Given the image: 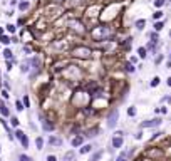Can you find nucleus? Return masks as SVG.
Listing matches in <instances>:
<instances>
[{"label":"nucleus","instance_id":"obj_1","mask_svg":"<svg viewBox=\"0 0 171 161\" xmlns=\"http://www.w3.org/2000/svg\"><path fill=\"white\" fill-rule=\"evenodd\" d=\"M119 122V109L117 107H113L109 112H107V118H106V124L109 129H114Z\"/></svg>","mask_w":171,"mask_h":161},{"label":"nucleus","instance_id":"obj_2","mask_svg":"<svg viewBox=\"0 0 171 161\" xmlns=\"http://www.w3.org/2000/svg\"><path fill=\"white\" fill-rule=\"evenodd\" d=\"M111 34H113L111 27H97V29H94L92 35H94L96 40H107L111 37Z\"/></svg>","mask_w":171,"mask_h":161},{"label":"nucleus","instance_id":"obj_3","mask_svg":"<svg viewBox=\"0 0 171 161\" xmlns=\"http://www.w3.org/2000/svg\"><path fill=\"white\" fill-rule=\"evenodd\" d=\"M91 54L92 50L89 49V47H76V49H72V55L74 57H79V59H91Z\"/></svg>","mask_w":171,"mask_h":161},{"label":"nucleus","instance_id":"obj_4","mask_svg":"<svg viewBox=\"0 0 171 161\" xmlns=\"http://www.w3.org/2000/svg\"><path fill=\"white\" fill-rule=\"evenodd\" d=\"M39 119H40V126H42V129H44L45 132H52V131H55V124L51 121L49 118H45L42 112L39 114Z\"/></svg>","mask_w":171,"mask_h":161},{"label":"nucleus","instance_id":"obj_5","mask_svg":"<svg viewBox=\"0 0 171 161\" xmlns=\"http://www.w3.org/2000/svg\"><path fill=\"white\" fill-rule=\"evenodd\" d=\"M161 122H163V119L158 116V118H153V119H146V121H143L141 124V129H146V128H159Z\"/></svg>","mask_w":171,"mask_h":161},{"label":"nucleus","instance_id":"obj_6","mask_svg":"<svg viewBox=\"0 0 171 161\" xmlns=\"http://www.w3.org/2000/svg\"><path fill=\"white\" fill-rule=\"evenodd\" d=\"M144 154L148 158H151V159H161L164 156V151L161 148H151V149H146Z\"/></svg>","mask_w":171,"mask_h":161},{"label":"nucleus","instance_id":"obj_7","mask_svg":"<svg viewBox=\"0 0 171 161\" xmlns=\"http://www.w3.org/2000/svg\"><path fill=\"white\" fill-rule=\"evenodd\" d=\"M47 143L51 144L52 148H61L62 144H64V139H62L61 136H55V134H51V136H49V139H47Z\"/></svg>","mask_w":171,"mask_h":161},{"label":"nucleus","instance_id":"obj_8","mask_svg":"<svg viewBox=\"0 0 171 161\" xmlns=\"http://www.w3.org/2000/svg\"><path fill=\"white\" fill-rule=\"evenodd\" d=\"M0 116H2V118H10V109H8V106L7 104H5V101L2 99V97H0Z\"/></svg>","mask_w":171,"mask_h":161},{"label":"nucleus","instance_id":"obj_9","mask_svg":"<svg viewBox=\"0 0 171 161\" xmlns=\"http://www.w3.org/2000/svg\"><path fill=\"white\" fill-rule=\"evenodd\" d=\"M124 146V138L121 136H113L111 138V148L113 149H119V148Z\"/></svg>","mask_w":171,"mask_h":161},{"label":"nucleus","instance_id":"obj_10","mask_svg":"<svg viewBox=\"0 0 171 161\" xmlns=\"http://www.w3.org/2000/svg\"><path fill=\"white\" fill-rule=\"evenodd\" d=\"M84 139H86V138H84L82 134H76V136L71 139V146L72 148H81L84 144Z\"/></svg>","mask_w":171,"mask_h":161},{"label":"nucleus","instance_id":"obj_11","mask_svg":"<svg viewBox=\"0 0 171 161\" xmlns=\"http://www.w3.org/2000/svg\"><path fill=\"white\" fill-rule=\"evenodd\" d=\"M97 134H99V128H97V126H94V128L87 129V131L84 132L82 136H84V138H87V139H92V138H96Z\"/></svg>","mask_w":171,"mask_h":161},{"label":"nucleus","instance_id":"obj_12","mask_svg":"<svg viewBox=\"0 0 171 161\" xmlns=\"http://www.w3.org/2000/svg\"><path fill=\"white\" fill-rule=\"evenodd\" d=\"M92 151H94V144H91V143H84L82 146L79 148L81 154H89V153H92Z\"/></svg>","mask_w":171,"mask_h":161},{"label":"nucleus","instance_id":"obj_13","mask_svg":"<svg viewBox=\"0 0 171 161\" xmlns=\"http://www.w3.org/2000/svg\"><path fill=\"white\" fill-rule=\"evenodd\" d=\"M102 154H104V149H97V151H92L91 156H89V161H99L102 158Z\"/></svg>","mask_w":171,"mask_h":161},{"label":"nucleus","instance_id":"obj_14","mask_svg":"<svg viewBox=\"0 0 171 161\" xmlns=\"http://www.w3.org/2000/svg\"><path fill=\"white\" fill-rule=\"evenodd\" d=\"M131 153H133V149H129V151H123V153H121L119 156L116 158V161H129V156H131Z\"/></svg>","mask_w":171,"mask_h":161},{"label":"nucleus","instance_id":"obj_15","mask_svg":"<svg viewBox=\"0 0 171 161\" xmlns=\"http://www.w3.org/2000/svg\"><path fill=\"white\" fill-rule=\"evenodd\" d=\"M20 72H22V74H29V72H30V62H29V59L20 64Z\"/></svg>","mask_w":171,"mask_h":161},{"label":"nucleus","instance_id":"obj_16","mask_svg":"<svg viewBox=\"0 0 171 161\" xmlns=\"http://www.w3.org/2000/svg\"><path fill=\"white\" fill-rule=\"evenodd\" d=\"M62 161H76V151H67L66 154H64V158H62Z\"/></svg>","mask_w":171,"mask_h":161},{"label":"nucleus","instance_id":"obj_17","mask_svg":"<svg viewBox=\"0 0 171 161\" xmlns=\"http://www.w3.org/2000/svg\"><path fill=\"white\" fill-rule=\"evenodd\" d=\"M29 144H30V139H29V136H27V134H24V136L20 138V146H22L24 149H27V148H29Z\"/></svg>","mask_w":171,"mask_h":161},{"label":"nucleus","instance_id":"obj_18","mask_svg":"<svg viewBox=\"0 0 171 161\" xmlns=\"http://www.w3.org/2000/svg\"><path fill=\"white\" fill-rule=\"evenodd\" d=\"M35 149H44V138L42 136H37L35 138Z\"/></svg>","mask_w":171,"mask_h":161},{"label":"nucleus","instance_id":"obj_19","mask_svg":"<svg viewBox=\"0 0 171 161\" xmlns=\"http://www.w3.org/2000/svg\"><path fill=\"white\" fill-rule=\"evenodd\" d=\"M4 59L5 61H14V52H12L10 49H4Z\"/></svg>","mask_w":171,"mask_h":161},{"label":"nucleus","instance_id":"obj_20","mask_svg":"<svg viewBox=\"0 0 171 161\" xmlns=\"http://www.w3.org/2000/svg\"><path fill=\"white\" fill-rule=\"evenodd\" d=\"M156 44H158V40H149L148 42V45H146V50H151V52H156Z\"/></svg>","mask_w":171,"mask_h":161},{"label":"nucleus","instance_id":"obj_21","mask_svg":"<svg viewBox=\"0 0 171 161\" xmlns=\"http://www.w3.org/2000/svg\"><path fill=\"white\" fill-rule=\"evenodd\" d=\"M18 124H20V121H18L17 116H10V128H18Z\"/></svg>","mask_w":171,"mask_h":161},{"label":"nucleus","instance_id":"obj_22","mask_svg":"<svg viewBox=\"0 0 171 161\" xmlns=\"http://www.w3.org/2000/svg\"><path fill=\"white\" fill-rule=\"evenodd\" d=\"M17 159H18V161H34V158L29 156V154H25V153H20V154L17 156Z\"/></svg>","mask_w":171,"mask_h":161},{"label":"nucleus","instance_id":"obj_23","mask_svg":"<svg viewBox=\"0 0 171 161\" xmlns=\"http://www.w3.org/2000/svg\"><path fill=\"white\" fill-rule=\"evenodd\" d=\"M159 82H161V79L158 77V75H154V77L149 81V86H151V87H158V86H159Z\"/></svg>","mask_w":171,"mask_h":161},{"label":"nucleus","instance_id":"obj_24","mask_svg":"<svg viewBox=\"0 0 171 161\" xmlns=\"http://www.w3.org/2000/svg\"><path fill=\"white\" fill-rule=\"evenodd\" d=\"M15 109H17V112H22L25 107H24V104H22V101L20 99H15Z\"/></svg>","mask_w":171,"mask_h":161},{"label":"nucleus","instance_id":"obj_25","mask_svg":"<svg viewBox=\"0 0 171 161\" xmlns=\"http://www.w3.org/2000/svg\"><path fill=\"white\" fill-rule=\"evenodd\" d=\"M124 71L129 72V74H133V72H134L136 69H134V65H133L131 62H126V64H124Z\"/></svg>","mask_w":171,"mask_h":161},{"label":"nucleus","instance_id":"obj_26","mask_svg":"<svg viewBox=\"0 0 171 161\" xmlns=\"http://www.w3.org/2000/svg\"><path fill=\"white\" fill-rule=\"evenodd\" d=\"M138 54L141 59H146V55H148V50H146V47H139L138 49Z\"/></svg>","mask_w":171,"mask_h":161},{"label":"nucleus","instance_id":"obj_27","mask_svg":"<svg viewBox=\"0 0 171 161\" xmlns=\"http://www.w3.org/2000/svg\"><path fill=\"white\" fill-rule=\"evenodd\" d=\"M0 42L4 44V45H8V44H10V37L4 34V35H0Z\"/></svg>","mask_w":171,"mask_h":161},{"label":"nucleus","instance_id":"obj_28","mask_svg":"<svg viewBox=\"0 0 171 161\" xmlns=\"http://www.w3.org/2000/svg\"><path fill=\"white\" fill-rule=\"evenodd\" d=\"M22 104H24V107H25V109H29L30 107V99H29V96H24V99H22Z\"/></svg>","mask_w":171,"mask_h":161},{"label":"nucleus","instance_id":"obj_29","mask_svg":"<svg viewBox=\"0 0 171 161\" xmlns=\"http://www.w3.org/2000/svg\"><path fill=\"white\" fill-rule=\"evenodd\" d=\"M30 7V4L29 2H25V0H24V2H20V4H18V8H20V10H27V8Z\"/></svg>","mask_w":171,"mask_h":161},{"label":"nucleus","instance_id":"obj_30","mask_svg":"<svg viewBox=\"0 0 171 161\" xmlns=\"http://www.w3.org/2000/svg\"><path fill=\"white\" fill-rule=\"evenodd\" d=\"M144 24H146V20H143V18H139V20L136 22V27H138V30H143V29H144Z\"/></svg>","mask_w":171,"mask_h":161},{"label":"nucleus","instance_id":"obj_31","mask_svg":"<svg viewBox=\"0 0 171 161\" xmlns=\"http://www.w3.org/2000/svg\"><path fill=\"white\" fill-rule=\"evenodd\" d=\"M0 96H2V99H8V97H10V94H8V91L7 89H2V91H0Z\"/></svg>","mask_w":171,"mask_h":161},{"label":"nucleus","instance_id":"obj_32","mask_svg":"<svg viewBox=\"0 0 171 161\" xmlns=\"http://www.w3.org/2000/svg\"><path fill=\"white\" fill-rule=\"evenodd\" d=\"M5 65H7V67H5L7 71H12V69H14V61H7L5 62Z\"/></svg>","mask_w":171,"mask_h":161},{"label":"nucleus","instance_id":"obj_33","mask_svg":"<svg viewBox=\"0 0 171 161\" xmlns=\"http://www.w3.org/2000/svg\"><path fill=\"white\" fill-rule=\"evenodd\" d=\"M127 114H129V116H131V118H133V116L136 114V107H134V106H131V107H129V109H127Z\"/></svg>","mask_w":171,"mask_h":161},{"label":"nucleus","instance_id":"obj_34","mask_svg":"<svg viewBox=\"0 0 171 161\" xmlns=\"http://www.w3.org/2000/svg\"><path fill=\"white\" fill-rule=\"evenodd\" d=\"M45 161H57V156H55V154H47Z\"/></svg>","mask_w":171,"mask_h":161},{"label":"nucleus","instance_id":"obj_35","mask_svg":"<svg viewBox=\"0 0 171 161\" xmlns=\"http://www.w3.org/2000/svg\"><path fill=\"white\" fill-rule=\"evenodd\" d=\"M163 22H156V24H154V30H161V29H163Z\"/></svg>","mask_w":171,"mask_h":161},{"label":"nucleus","instance_id":"obj_36","mask_svg":"<svg viewBox=\"0 0 171 161\" xmlns=\"http://www.w3.org/2000/svg\"><path fill=\"white\" fill-rule=\"evenodd\" d=\"M7 32H10V34H14V32H15V25H12V24H8V25H7Z\"/></svg>","mask_w":171,"mask_h":161},{"label":"nucleus","instance_id":"obj_37","mask_svg":"<svg viewBox=\"0 0 171 161\" xmlns=\"http://www.w3.org/2000/svg\"><path fill=\"white\" fill-rule=\"evenodd\" d=\"M161 15H163V12H161V10H156V12L153 14V17H154V18H161Z\"/></svg>","mask_w":171,"mask_h":161},{"label":"nucleus","instance_id":"obj_38","mask_svg":"<svg viewBox=\"0 0 171 161\" xmlns=\"http://www.w3.org/2000/svg\"><path fill=\"white\" fill-rule=\"evenodd\" d=\"M154 5H156V7H163V5H164V0H156V2H154Z\"/></svg>","mask_w":171,"mask_h":161},{"label":"nucleus","instance_id":"obj_39","mask_svg":"<svg viewBox=\"0 0 171 161\" xmlns=\"http://www.w3.org/2000/svg\"><path fill=\"white\" fill-rule=\"evenodd\" d=\"M141 138H143V131H138L134 134V139H141Z\"/></svg>","mask_w":171,"mask_h":161},{"label":"nucleus","instance_id":"obj_40","mask_svg":"<svg viewBox=\"0 0 171 161\" xmlns=\"http://www.w3.org/2000/svg\"><path fill=\"white\" fill-rule=\"evenodd\" d=\"M159 112H161V114H166V112H168V107H166V106H163V107L159 109Z\"/></svg>","mask_w":171,"mask_h":161},{"label":"nucleus","instance_id":"obj_41","mask_svg":"<svg viewBox=\"0 0 171 161\" xmlns=\"http://www.w3.org/2000/svg\"><path fill=\"white\" fill-rule=\"evenodd\" d=\"M166 84H168V86L171 87V77H168V79H166Z\"/></svg>","mask_w":171,"mask_h":161},{"label":"nucleus","instance_id":"obj_42","mask_svg":"<svg viewBox=\"0 0 171 161\" xmlns=\"http://www.w3.org/2000/svg\"><path fill=\"white\" fill-rule=\"evenodd\" d=\"M52 2H55V4H61V2H64V0H52Z\"/></svg>","mask_w":171,"mask_h":161},{"label":"nucleus","instance_id":"obj_43","mask_svg":"<svg viewBox=\"0 0 171 161\" xmlns=\"http://www.w3.org/2000/svg\"><path fill=\"white\" fill-rule=\"evenodd\" d=\"M0 35H4V29L2 27H0Z\"/></svg>","mask_w":171,"mask_h":161},{"label":"nucleus","instance_id":"obj_44","mask_svg":"<svg viewBox=\"0 0 171 161\" xmlns=\"http://www.w3.org/2000/svg\"><path fill=\"white\" fill-rule=\"evenodd\" d=\"M169 37H171V30H169Z\"/></svg>","mask_w":171,"mask_h":161},{"label":"nucleus","instance_id":"obj_45","mask_svg":"<svg viewBox=\"0 0 171 161\" xmlns=\"http://www.w3.org/2000/svg\"><path fill=\"white\" fill-rule=\"evenodd\" d=\"M0 151H2V148H0Z\"/></svg>","mask_w":171,"mask_h":161},{"label":"nucleus","instance_id":"obj_46","mask_svg":"<svg viewBox=\"0 0 171 161\" xmlns=\"http://www.w3.org/2000/svg\"><path fill=\"white\" fill-rule=\"evenodd\" d=\"M169 57H171V54H169Z\"/></svg>","mask_w":171,"mask_h":161},{"label":"nucleus","instance_id":"obj_47","mask_svg":"<svg viewBox=\"0 0 171 161\" xmlns=\"http://www.w3.org/2000/svg\"><path fill=\"white\" fill-rule=\"evenodd\" d=\"M0 161H2V159H0Z\"/></svg>","mask_w":171,"mask_h":161}]
</instances>
